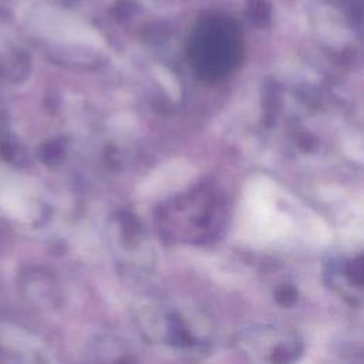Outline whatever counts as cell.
<instances>
[{"label":"cell","mask_w":364,"mask_h":364,"mask_svg":"<svg viewBox=\"0 0 364 364\" xmlns=\"http://www.w3.org/2000/svg\"><path fill=\"white\" fill-rule=\"evenodd\" d=\"M0 208L17 219H27L28 216V203L14 191L7 189L0 193Z\"/></svg>","instance_id":"6da1fadb"}]
</instances>
